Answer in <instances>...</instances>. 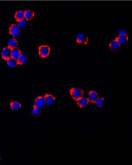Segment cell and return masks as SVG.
<instances>
[{
    "label": "cell",
    "instance_id": "7402d4cb",
    "mask_svg": "<svg viewBox=\"0 0 132 165\" xmlns=\"http://www.w3.org/2000/svg\"><path fill=\"white\" fill-rule=\"evenodd\" d=\"M118 34H119V36H124L127 35V33L126 32V30H123V29H121V30H119V32H118Z\"/></svg>",
    "mask_w": 132,
    "mask_h": 165
},
{
    "label": "cell",
    "instance_id": "30bf717a",
    "mask_svg": "<svg viewBox=\"0 0 132 165\" xmlns=\"http://www.w3.org/2000/svg\"><path fill=\"white\" fill-rule=\"evenodd\" d=\"M21 55H22V51L19 49L16 48L12 49L11 58L17 61V59L20 57V56H21Z\"/></svg>",
    "mask_w": 132,
    "mask_h": 165
},
{
    "label": "cell",
    "instance_id": "5bb4252c",
    "mask_svg": "<svg viewBox=\"0 0 132 165\" xmlns=\"http://www.w3.org/2000/svg\"><path fill=\"white\" fill-rule=\"evenodd\" d=\"M14 18L17 22L22 21L24 19L25 16H24V12L21 10L17 11L16 12L14 15Z\"/></svg>",
    "mask_w": 132,
    "mask_h": 165
},
{
    "label": "cell",
    "instance_id": "8fae6325",
    "mask_svg": "<svg viewBox=\"0 0 132 165\" xmlns=\"http://www.w3.org/2000/svg\"><path fill=\"white\" fill-rule=\"evenodd\" d=\"M115 39L118 41L120 45L124 46L127 43L128 41V36L127 35L124 36H119Z\"/></svg>",
    "mask_w": 132,
    "mask_h": 165
},
{
    "label": "cell",
    "instance_id": "3957f363",
    "mask_svg": "<svg viewBox=\"0 0 132 165\" xmlns=\"http://www.w3.org/2000/svg\"><path fill=\"white\" fill-rule=\"evenodd\" d=\"M89 38L85 36L84 33L82 32H79L77 35V40L76 42L77 44H88L89 42Z\"/></svg>",
    "mask_w": 132,
    "mask_h": 165
},
{
    "label": "cell",
    "instance_id": "8992f818",
    "mask_svg": "<svg viewBox=\"0 0 132 165\" xmlns=\"http://www.w3.org/2000/svg\"><path fill=\"white\" fill-rule=\"evenodd\" d=\"M99 98L98 93L95 90H91L88 93L87 99H88L89 102L95 103Z\"/></svg>",
    "mask_w": 132,
    "mask_h": 165
},
{
    "label": "cell",
    "instance_id": "d6986e66",
    "mask_svg": "<svg viewBox=\"0 0 132 165\" xmlns=\"http://www.w3.org/2000/svg\"><path fill=\"white\" fill-rule=\"evenodd\" d=\"M27 61V58L26 56L23 55H21L20 57L17 60V65H23Z\"/></svg>",
    "mask_w": 132,
    "mask_h": 165
},
{
    "label": "cell",
    "instance_id": "52a82bcc",
    "mask_svg": "<svg viewBox=\"0 0 132 165\" xmlns=\"http://www.w3.org/2000/svg\"><path fill=\"white\" fill-rule=\"evenodd\" d=\"M12 49L9 47H4L1 52V57L5 61H7L9 58H11Z\"/></svg>",
    "mask_w": 132,
    "mask_h": 165
},
{
    "label": "cell",
    "instance_id": "e0dca14e",
    "mask_svg": "<svg viewBox=\"0 0 132 165\" xmlns=\"http://www.w3.org/2000/svg\"><path fill=\"white\" fill-rule=\"evenodd\" d=\"M7 61V65L9 67L13 68L17 66V61L13 59L12 58H9Z\"/></svg>",
    "mask_w": 132,
    "mask_h": 165
},
{
    "label": "cell",
    "instance_id": "2e32d148",
    "mask_svg": "<svg viewBox=\"0 0 132 165\" xmlns=\"http://www.w3.org/2000/svg\"><path fill=\"white\" fill-rule=\"evenodd\" d=\"M18 42L17 40L14 39H11L9 40L8 43V47L9 48L12 49H13L16 48L18 45Z\"/></svg>",
    "mask_w": 132,
    "mask_h": 165
},
{
    "label": "cell",
    "instance_id": "4fadbf2b",
    "mask_svg": "<svg viewBox=\"0 0 132 165\" xmlns=\"http://www.w3.org/2000/svg\"><path fill=\"white\" fill-rule=\"evenodd\" d=\"M77 102L78 106L80 108H83V107H85L89 103L88 99L84 97L77 100Z\"/></svg>",
    "mask_w": 132,
    "mask_h": 165
},
{
    "label": "cell",
    "instance_id": "ac0fdd59",
    "mask_svg": "<svg viewBox=\"0 0 132 165\" xmlns=\"http://www.w3.org/2000/svg\"><path fill=\"white\" fill-rule=\"evenodd\" d=\"M104 102H105V99L101 97V98H98L95 103L96 104L97 107L101 108L103 106Z\"/></svg>",
    "mask_w": 132,
    "mask_h": 165
},
{
    "label": "cell",
    "instance_id": "7a4b0ae2",
    "mask_svg": "<svg viewBox=\"0 0 132 165\" xmlns=\"http://www.w3.org/2000/svg\"><path fill=\"white\" fill-rule=\"evenodd\" d=\"M51 52V48L47 45H41L39 47V54L40 57L45 58L49 55Z\"/></svg>",
    "mask_w": 132,
    "mask_h": 165
},
{
    "label": "cell",
    "instance_id": "277c9868",
    "mask_svg": "<svg viewBox=\"0 0 132 165\" xmlns=\"http://www.w3.org/2000/svg\"><path fill=\"white\" fill-rule=\"evenodd\" d=\"M9 34L12 36L16 37L18 36L20 33V29L18 25L15 24H12L9 29Z\"/></svg>",
    "mask_w": 132,
    "mask_h": 165
},
{
    "label": "cell",
    "instance_id": "603a6c76",
    "mask_svg": "<svg viewBox=\"0 0 132 165\" xmlns=\"http://www.w3.org/2000/svg\"><path fill=\"white\" fill-rule=\"evenodd\" d=\"M2 159H3V154L0 152V161H1Z\"/></svg>",
    "mask_w": 132,
    "mask_h": 165
},
{
    "label": "cell",
    "instance_id": "9c48e42d",
    "mask_svg": "<svg viewBox=\"0 0 132 165\" xmlns=\"http://www.w3.org/2000/svg\"><path fill=\"white\" fill-rule=\"evenodd\" d=\"M109 48L112 51H116L120 48V45L116 39H115L109 44Z\"/></svg>",
    "mask_w": 132,
    "mask_h": 165
},
{
    "label": "cell",
    "instance_id": "44dd1931",
    "mask_svg": "<svg viewBox=\"0 0 132 165\" xmlns=\"http://www.w3.org/2000/svg\"><path fill=\"white\" fill-rule=\"evenodd\" d=\"M26 24V21L24 19L22 20V21L18 22V25H18V26H19V27H24V26H25Z\"/></svg>",
    "mask_w": 132,
    "mask_h": 165
},
{
    "label": "cell",
    "instance_id": "9a60e30c",
    "mask_svg": "<svg viewBox=\"0 0 132 165\" xmlns=\"http://www.w3.org/2000/svg\"><path fill=\"white\" fill-rule=\"evenodd\" d=\"M11 108L13 111H17L21 108V104L17 101H12L10 104Z\"/></svg>",
    "mask_w": 132,
    "mask_h": 165
},
{
    "label": "cell",
    "instance_id": "7c38bea8",
    "mask_svg": "<svg viewBox=\"0 0 132 165\" xmlns=\"http://www.w3.org/2000/svg\"><path fill=\"white\" fill-rule=\"evenodd\" d=\"M35 15V12L31 10H27L24 12V16L27 21H30L32 19Z\"/></svg>",
    "mask_w": 132,
    "mask_h": 165
},
{
    "label": "cell",
    "instance_id": "5b68a950",
    "mask_svg": "<svg viewBox=\"0 0 132 165\" xmlns=\"http://www.w3.org/2000/svg\"><path fill=\"white\" fill-rule=\"evenodd\" d=\"M45 101L44 97L39 96L35 99L34 102V107L39 108V109L44 107L45 105Z\"/></svg>",
    "mask_w": 132,
    "mask_h": 165
},
{
    "label": "cell",
    "instance_id": "ba28073f",
    "mask_svg": "<svg viewBox=\"0 0 132 165\" xmlns=\"http://www.w3.org/2000/svg\"><path fill=\"white\" fill-rule=\"evenodd\" d=\"M45 103L48 106H51L55 102L56 98L53 95L50 94H46L44 96Z\"/></svg>",
    "mask_w": 132,
    "mask_h": 165
},
{
    "label": "cell",
    "instance_id": "6da1fadb",
    "mask_svg": "<svg viewBox=\"0 0 132 165\" xmlns=\"http://www.w3.org/2000/svg\"><path fill=\"white\" fill-rule=\"evenodd\" d=\"M69 93L71 98L76 101L81 98L84 97V94L83 90L77 87H73L69 91Z\"/></svg>",
    "mask_w": 132,
    "mask_h": 165
},
{
    "label": "cell",
    "instance_id": "ffe728a7",
    "mask_svg": "<svg viewBox=\"0 0 132 165\" xmlns=\"http://www.w3.org/2000/svg\"><path fill=\"white\" fill-rule=\"evenodd\" d=\"M40 113H41V111H40V109H39L33 106V108L32 111H31V114L33 116H39L40 114Z\"/></svg>",
    "mask_w": 132,
    "mask_h": 165
}]
</instances>
